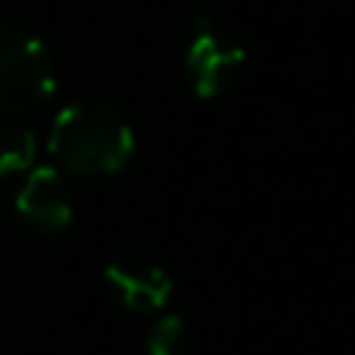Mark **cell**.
<instances>
[{
	"instance_id": "obj_5",
	"label": "cell",
	"mask_w": 355,
	"mask_h": 355,
	"mask_svg": "<svg viewBox=\"0 0 355 355\" xmlns=\"http://www.w3.org/2000/svg\"><path fill=\"white\" fill-rule=\"evenodd\" d=\"M16 212L37 231L56 234L72 221V196L60 168L37 166L31 168L16 193Z\"/></svg>"
},
{
	"instance_id": "obj_2",
	"label": "cell",
	"mask_w": 355,
	"mask_h": 355,
	"mask_svg": "<svg viewBox=\"0 0 355 355\" xmlns=\"http://www.w3.org/2000/svg\"><path fill=\"white\" fill-rule=\"evenodd\" d=\"M53 91V60L44 41L0 25V125H25Z\"/></svg>"
},
{
	"instance_id": "obj_1",
	"label": "cell",
	"mask_w": 355,
	"mask_h": 355,
	"mask_svg": "<svg viewBox=\"0 0 355 355\" xmlns=\"http://www.w3.org/2000/svg\"><path fill=\"white\" fill-rule=\"evenodd\" d=\"M47 150L66 172L103 178L128 166L135 153V131L112 103L78 100L56 112Z\"/></svg>"
},
{
	"instance_id": "obj_6",
	"label": "cell",
	"mask_w": 355,
	"mask_h": 355,
	"mask_svg": "<svg viewBox=\"0 0 355 355\" xmlns=\"http://www.w3.org/2000/svg\"><path fill=\"white\" fill-rule=\"evenodd\" d=\"M37 141L25 125H0V175H16L35 166Z\"/></svg>"
},
{
	"instance_id": "obj_4",
	"label": "cell",
	"mask_w": 355,
	"mask_h": 355,
	"mask_svg": "<svg viewBox=\"0 0 355 355\" xmlns=\"http://www.w3.org/2000/svg\"><path fill=\"white\" fill-rule=\"evenodd\" d=\"M103 275L131 312H162L172 300V275L166 271V265L153 262L147 256H135V252L116 256L106 265Z\"/></svg>"
},
{
	"instance_id": "obj_7",
	"label": "cell",
	"mask_w": 355,
	"mask_h": 355,
	"mask_svg": "<svg viewBox=\"0 0 355 355\" xmlns=\"http://www.w3.org/2000/svg\"><path fill=\"white\" fill-rule=\"evenodd\" d=\"M187 321L181 315H162L147 334V355H184Z\"/></svg>"
},
{
	"instance_id": "obj_3",
	"label": "cell",
	"mask_w": 355,
	"mask_h": 355,
	"mask_svg": "<svg viewBox=\"0 0 355 355\" xmlns=\"http://www.w3.org/2000/svg\"><path fill=\"white\" fill-rule=\"evenodd\" d=\"M246 66V50L212 19H200L187 44V78L200 100H215L234 87Z\"/></svg>"
}]
</instances>
